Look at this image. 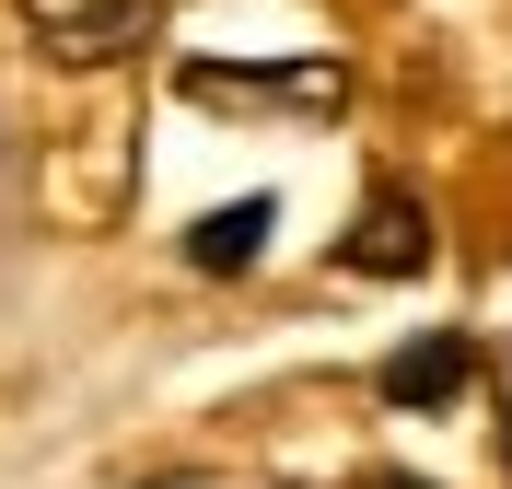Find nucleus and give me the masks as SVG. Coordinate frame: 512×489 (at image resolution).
Wrapping results in <instances>:
<instances>
[{
  "label": "nucleus",
  "instance_id": "f257e3e1",
  "mask_svg": "<svg viewBox=\"0 0 512 489\" xmlns=\"http://www.w3.org/2000/svg\"><path fill=\"white\" fill-rule=\"evenodd\" d=\"M175 82L187 105H222V117H338L350 105L338 59H187Z\"/></svg>",
  "mask_w": 512,
  "mask_h": 489
},
{
  "label": "nucleus",
  "instance_id": "f03ea898",
  "mask_svg": "<svg viewBox=\"0 0 512 489\" xmlns=\"http://www.w3.org/2000/svg\"><path fill=\"white\" fill-rule=\"evenodd\" d=\"M24 24H35V47L59 70H105V59H140L152 47L163 0H24Z\"/></svg>",
  "mask_w": 512,
  "mask_h": 489
},
{
  "label": "nucleus",
  "instance_id": "7ed1b4c3",
  "mask_svg": "<svg viewBox=\"0 0 512 489\" xmlns=\"http://www.w3.org/2000/svg\"><path fill=\"white\" fill-rule=\"evenodd\" d=\"M338 268H350V280H419V268H431V210H419V187L384 175L350 210V233H338Z\"/></svg>",
  "mask_w": 512,
  "mask_h": 489
},
{
  "label": "nucleus",
  "instance_id": "20e7f679",
  "mask_svg": "<svg viewBox=\"0 0 512 489\" xmlns=\"http://www.w3.org/2000/svg\"><path fill=\"white\" fill-rule=\"evenodd\" d=\"M373 385H384V408H419V420H431V408H454V396L478 385V338H454V326H431V338H408V350L384 361Z\"/></svg>",
  "mask_w": 512,
  "mask_h": 489
},
{
  "label": "nucleus",
  "instance_id": "39448f33",
  "mask_svg": "<svg viewBox=\"0 0 512 489\" xmlns=\"http://www.w3.org/2000/svg\"><path fill=\"white\" fill-rule=\"evenodd\" d=\"M268 233H280V210H268V198L198 210V222H187V268H198V280H245V268L268 257Z\"/></svg>",
  "mask_w": 512,
  "mask_h": 489
},
{
  "label": "nucleus",
  "instance_id": "423d86ee",
  "mask_svg": "<svg viewBox=\"0 0 512 489\" xmlns=\"http://www.w3.org/2000/svg\"><path fill=\"white\" fill-rule=\"evenodd\" d=\"M361 489H431V478H408V466H384V478H361Z\"/></svg>",
  "mask_w": 512,
  "mask_h": 489
}]
</instances>
